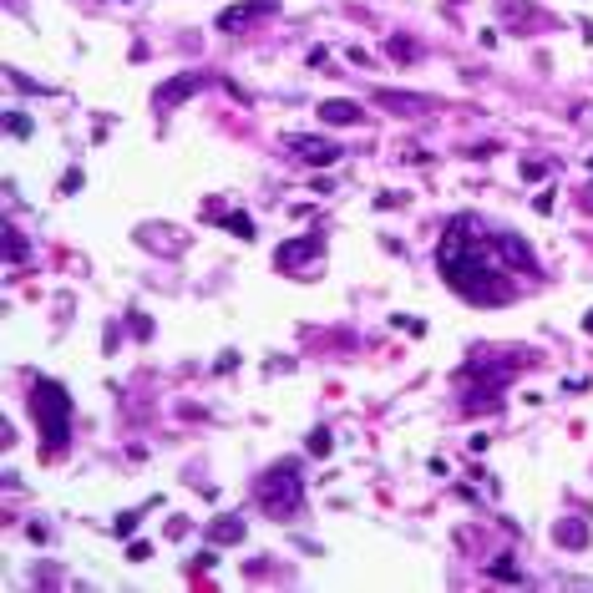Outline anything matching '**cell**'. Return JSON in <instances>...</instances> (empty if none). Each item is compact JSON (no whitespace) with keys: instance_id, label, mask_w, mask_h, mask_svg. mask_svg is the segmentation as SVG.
Listing matches in <instances>:
<instances>
[{"instance_id":"1","label":"cell","mask_w":593,"mask_h":593,"mask_svg":"<svg viewBox=\"0 0 593 593\" xmlns=\"http://www.w3.org/2000/svg\"><path fill=\"white\" fill-rule=\"evenodd\" d=\"M436 269L472 305H507L512 294H517L512 264L502 259L497 234H487L482 218H472V213H457L452 224H447L441 249H436Z\"/></svg>"},{"instance_id":"2","label":"cell","mask_w":593,"mask_h":593,"mask_svg":"<svg viewBox=\"0 0 593 593\" xmlns=\"http://www.w3.org/2000/svg\"><path fill=\"white\" fill-rule=\"evenodd\" d=\"M26 401H31V416H36L41 436H46V452L56 457L66 447V436H71V396H66V386L51 381V376H36Z\"/></svg>"},{"instance_id":"3","label":"cell","mask_w":593,"mask_h":593,"mask_svg":"<svg viewBox=\"0 0 593 593\" xmlns=\"http://www.w3.org/2000/svg\"><path fill=\"white\" fill-rule=\"evenodd\" d=\"M254 497H259V507H264L269 517H294V512L305 507V477H300V462H274V467L259 477Z\"/></svg>"},{"instance_id":"4","label":"cell","mask_w":593,"mask_h":593,"mask_svg":"<svg viewBox=\"0 0 593 593\" xmlns=\"http://www.w3.org/2000/svg\"><path fill=\"white\" fill-rule=\"evenodd\" d=\"M325 254V234H305V239H289V244H279V254H274V269L279 274H300L310 259H320Z\"/></svg>"},{"instance_id":"5","label":"cell","mask_w":593,"mask_h":593,"mask_svg":"<svg viewBox=\"0 0 593 593\" xmlns=\"http://www.w3.org/2000/svg\"><path fill=\"white\" fill-rule=\"evenodd\" d=\"M284 147L294 158H305V163H315V168H330L335 158H340V147L330 142V137H305V132H294V137H284Z\"/></svg>"},{"instance_id":"6","label":"cell","mask_w":593,"mask_h":593,"mask_svg":"<svg viewBox=\"0 0 593 593\" xmlns=\"http://www.w3.org/2000/svg\"><path fill=\"white\" fill-rule=\"evenodd\" d=\"M203 87H208L203 71H183V77H173V82H163V87H158L153 107H158V112H173L178 102H188V97H193V92H203Z\"/></svg>"},{"instance_id":"7","label":"cell","mask_w":593,"mask_h":593,"mask_svg":"<svg viewBox=\"0 0 593 593\" xmlns=\"http://www.w3.org/2000/svg\"><path fill=\"white\" fill-rule=\"evenodd\" d=\"M274 11H279V0H244V6H229L224 16H218V31H244V26L274 16Z\"/></svg>"},{"instance_id":"8","label":"cell","mask_w":593,"mask_h":593,"mask_svg":"<svg viewBox=\"0 0 593 593\" xmlns=\"http://www.w3.org/2000/svg\"><path fill=\"white\" fill-rule=\"evenodd\" d=\"M376 107H391L396 117H426L436 102H431V97H416V92H386V87H381V92H376Z\"/></svg>"},{"instance_id":"9","label":"cell","mask_w":593,"mask_h":593,"mask_svg":"<svg viewBox=\"0 0 593 593\" xmlns=\"http://www.w3.org/2000/svg\"><path fill=\"white\" fill-rule=\"evenodd\" d=\"M497 249H502V259L512 264V269H528V274H538V259H533V249L517 239V234H497Z\"/></svg>"},{"instance_id":"10","label":"cell","mask_w":593,"mask_h":593,"mask_svg":"<svg viewBox=\"0 0 593 593\" xmlns=\"http://www.w3.org/2000/svg\"><path fill=\"white\" fill-rule=\"evenodd\" d=\"M320 122H330V127H350V122H360V102L330 97V102H320Z\"/></svg>"},{"instance_id":"11","label":"cell","mask_w":593,"mask_h":593,"mask_svg":"<svg viewBox=\"0 0 593 593\" xmlns=\"http://www.w3.org/2000/svg\"><path fill=\"white\" fill-rule=\"evenodd\" d=\"M239 538H244L239 517H213V523H208V543H239Z\"/></svg>"},{"instance_id":"12","label":"cell","mask_w":593,"mask_h":593,"mask_svg":"<svg viewBox=\"0 0 593 593\" xmlns=\"http://www.w3.org/2000/svg\"><path fill=\"white\" fill-rule=\"evenodd\" d=\"M553 538H558L563 548H588V528L578 523V517H563V523L553 528Z\"/></svg>"},{"instance_id":"13","label":"cell","mask_w":593,"mask_h":593,"mask_svg":"<svg viewBox=\"0 0 593 593\" xmlns=\"http://www.w3.org/2000/svg\"><path fill=\"white\" fill-rule=\"evenodd\" d=\"M224 229L239 234V239H254V218H249V213H229V218H224Z\"/></svg>"},{"instance_id":"14","label":"cell","mask_w":593,"mask_h":593,"mask_svg":"<svg viewBox=\"0 0 593 593\" xmlns=\"http://www.w3.org/2000/svg\"><path fill=\"white\" fill-rule=\"evenodd\" d=\"M330 447H335V441H330V431L320 426V431H310V452L315 457H330Z\"/></svg>"},{"instance_id":"15","label":"cell","mask_w":593,"mask_h":593,"mask_svg":"<svg viewBox=\"0 0 593 593\" xmlns=\"http://www.w3.org/2000/svg\"><path fill=\"white\" fill-rule=\"evenodd\" d=\"M21 254H26V239H21V234H16V229H6V259H11V264H16V259H21Z\"/></svg>"},{"instance_id":"16","label":"cell","mask_w":593,"mask_h":593,"mask_svg":"<svg viewBox=\"0 0 593 593\" xmlns=\"http://www.w3.org/2000/svg\"><path fill=\"white\" fill-rule=\"evenodd\" d=\"M386 51H391L396 61H411V56H416V46H411V41H401V36H396V41H391Z\"/></svg>"},{"instance_id":"17","label":"cell","mask_w":593,"mask_h":593,"mask_svg":"<svg viewBox=\"0 0 593 593\" xmlns=\"http://www.w3.org/2000/svg\"><path fill=\"white\" fill-rule=\"evenodd\" d=\"M132 528H137V512H122L117 517V538H132Z\"/></svg>"},{"instance_id":"18","label":"cell","mask_w":593,"mask_h":593,"mask_svg":"<svg viewBox=\"0 0 593 593\" xmlns=\"http://www.w3.org/2000/svg\"><path fill=\"white\" fill-rule=\"evenodd\" d=\"M6 127H11V132H16V137H26V132H31V127H26V117H21V112H11V117H6Z\"/></svg>"},{"instance_id":"19","label":"cell","mask_w":593,"mask_h":593,"mask_svg":"<svg viewBox=\"0 0 593 593\" xmlns=\"http://www.w3.org/2000/svg\"><path fill=\"white\" fill-rule=\"evenodd\" d=\"M147 553H153V548H147V543H127V558H132V563H142Z\"/></svg>"},{"instance_id":"20","label":"cell","mask_w":593,"mask_h":593,"mask_svg":"<svg viewBox=\"0 0 593 593\" xmlns=\"http://www.w3.org/2000/svg\"><path fill=\"white\" fill-rule=\"evenodd\" d=\"M583 330H588V335H593V310H588V320H583Z\"/></svg>"},{"instance_id":"21","label":"cell","mask_w":593,"mask_h":593,"mask_svg":"<svg viewBox=\"0 0 593 593\" xmlns=\"http://www.w3.org/2000/svg\"><path fill=\"white\" fill-rule=\"evenodd\" d=\"M588 193H593V188H588ZM588 203H593V198H588Z\"/></svg>"}]
</instances>
